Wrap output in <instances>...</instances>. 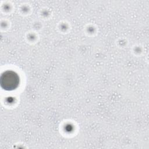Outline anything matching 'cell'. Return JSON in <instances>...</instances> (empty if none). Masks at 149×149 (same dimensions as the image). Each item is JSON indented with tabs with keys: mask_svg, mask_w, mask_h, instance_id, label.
I'll use <instances>...</instances> for the list:
<instances>
[{
	"mask_svg": "<svg viewBox=\"0 0 149 149\" xmlns=\"http://www.w3.org/2000/svg\"><path fill=\"white\" fill-rule=\"evenodd\" d=\"M19 76L14 71H5L1 76V86L5 90L11 91L16 89L19 86Z\"/></svg>",
	"mask_w": 149,
	"mask_h": 149,
	"instance_id": "obj_1",
	"label": "cell"
}]
</instances>
